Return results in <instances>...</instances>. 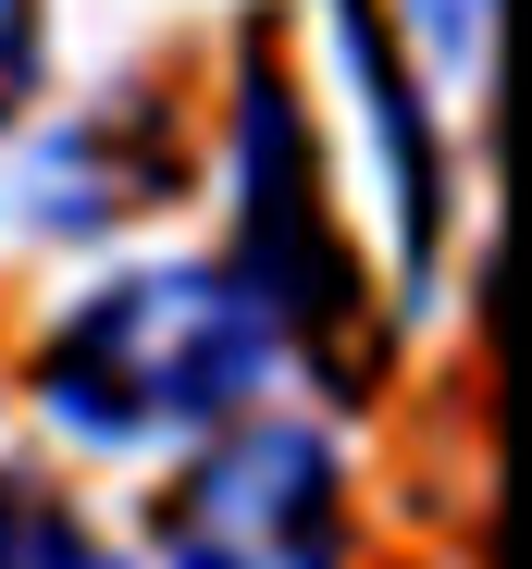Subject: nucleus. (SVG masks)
Returning a JSON list of instances; mask_svg holds the SVG:
<instances>
[{"mask_svg": "<svg viewBox=\"0 0 532 569\" xmlns=\"http://www.w3.org/2000/svg\"><path fill=\"white\" fill-rule=\"evenodd\" d=\"M235 298L260 310V335L298 347L334 397H372V284L334 236L322 161H310V112L298 74L273 50V26H235Z\"/></svg>", "mask_w": 532, "mask_h": 569, "instance_id": "nucleus-2", "label": "nucleus"}, {"mask_svg": "<svg viewBox=\"0 0 532 569\" xmlns=\"http://www.w3.org/2000/svg\"><path fill=\"white\" fill-rule=\"evenodd\" d=\"M173 173H187V124H173V100L149 74H124L112 100H87L62 137L26 149L13 223L26 236H112V223H137V211L173 199Z\"/></svg>", "mask_w": 532, "mask_h": 569, "instance_id": "nucleus-4", "label": "nucleus"}, {"mask_svg": "<svg viewBox=\"0 0 532 569\" xmlns=\"http://www.w3.org/2000/svg\"><path fill=\"white\" fill-rule=\"evenodd\" d=\"M87 569H124V557H87Z\"/></svg>", "mask_w": 532, "mask_h": 569, "instance_id": "nucleus-8", "label": "nucleus"}, {"mask_svg": "<svg viewBox=\"0 0 532 569\" xmlns=\"http://www.w3.org/2000/svg\"><path fill=\"white\" fill-rule=\"evenodd\" d=\"M87 557H100V532H87L50 483L0 470V569H87Z\"/></svg>", "mask_w": 532, "mask_h": 569, "instance_id": "nucleus-6", "label": "nucleus"}, {"mask_svg": "<svg viewBox=\"0 0 532 569\" xmlns=\"http://www.w3.org/2000/svg\"><path fill=\"white\" fill-rule=\"evenodd\" d=\"M161 569H347V470L334 433L248 409L223 421L149 508Z\"/></svg>", "mask_w": 532, "mask_h": 569, "instance_id": "nucleus-3", "label": "nucleus"}, {"mask_svg": "<svg viewBox=\"0 0 532 569\" xmlns=\"http://www.w3.org/2000/svg\"><path fill=\"white\" fill-rule=\"evenodd\" d=\"M260 371H273V335L235 298V272L211 260H137L112 284L38 335V409L100 446V458H137V446H211L223 421H248Z\"/></svg>", "mask_w": 532, "mask_h": 569, "instance_id": "nucleus-1", "label": "nucleus"}, {"mask_svg": "<svg viewBox=\"0 0 532 569\" xmlns=\"http://www.w3.org/2000/svg\"><path fill=\"white\" fill-rule=\"evenodd\" d=\"M38 100V0H0V137Z\"/></svg>", "mask_w": 532, "mask_h": 569, "instance_id": "nucleus-7", "label": "nucleus"}, {"mask_svg": "<svg viewBox=\"0 0 532 569\" xmlns=\"http://www.w3.org/2000/svg\"><path fill=\"white\" fill-rule=\"evenodd\" d=\"M334 50H347V87H360V124L384 137V199H397V260L421 272L433 236H446V161H433V112H421V87L384 38L372 0H334Z\"/></svg>", "mask_w": 532, "mask_h": 569, "instance_id": "nucleus-5", "label": "nucleus"}]
</instances>
